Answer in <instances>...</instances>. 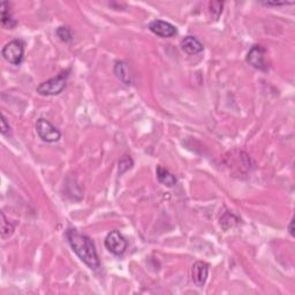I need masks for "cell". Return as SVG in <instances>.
<instances>
[{"label": "cell", "instance_id": "cell-1", "mask_svg": "<svg viewBox=\"0 0 295 295\" xmlns=\"http://www.w3.org/2000/svg\"><path fill=\"white\" fill-rule=\"evenodd\" d=\"M66 237L74 253L88 268L91 270L101 268V261H99L97 250H96L95 244L90 237L74 229L67 230Z\"/></svg>", "mask_w": 295, "mask_h": 295}, {"label": "cell", "instance_id": "cell-2", "mask_svg": "<svg viewBox=\"0 0 295 295\" xmlns=\"http://www.w3.org/2000/svg\"><path fill=\"white\" fill-rule=\"evenodd\" d=\"M70 69H66L58 74L56 77H52L45 82L41 83L37 87V92L42 96H56L62 92L63 89L66 88L67 80L69 77Z\"/></svg>", "mask_w": 295, "mask_h": 295}, {"label": "cell", "instance_id": "cell-3", "mask_svg": "<svg viewBox=\"0 0 295 295\" xmlns=\"http://www.w3.org/2000/svg\"><path fill=\"white\" fill-rule=\"evenodd\" d=\"M1 55L12 65H20L24 57V43L21 40L10 41L3 46Z\"/></svg>", "mask_w": 295, "mask_h": 295}, {"label": "cell", "instance_id": "cell-4", "mask_svg": "<svg viewBox=\"0 0 295 295\" xmlns=\"http://www.w3.org/2000/svg\"><path fill=\"white\" fill-rule=\"evenodd\" d=\"M36 131L40 138L46 143H55L61 138V133L56 126H53L49 120L40 118L36 122Z\"/></svg>", "mask_w": 295, "mask_h": 295}, {"label": "cell", "instance_id": "cell-5", "mask_svg": "<svg viewBox=\"0 0 295 295\" xmlns=\"http://www.w3.org/2000/svg\"><path fill=\"white\" fill-rule=\"evenodd\" d=\"M128 242L126 237L119 231H111L105 237V247L110 253L116 256H121L125 254Z\"/></svg>", "mask_w": 295, "mask_h": 295}, {"label": "cell", "instance_id": "cell-6", "mask_svg": "<svg viewBox=\"0 0 295 295\" xmlns=\"http://www.w3.org/2000/svg\"><path fill=\"white\" fill-rule=\"evenodd\" d=\"M247 62L254 68L266 72L268 63L265 61V49L262 45H254L247 55Z\"/></svg>", "mask_w": 295, "mask_h": 295}, {"label": "cell", "instance_id": "cell-7", "mask_svg": "<svg viewBox=\"0 0 295 295\" xmlns=\"http://www.w3.org/2000/svg\"><path fill=\"white\" fill-rule=\"evenodd\" d=\"M149 29L162 38H171L177 35V28L170 22L163 20H154L149 23Z\"/></svg>", "mask_w": 295, "mask_h": 295}, {"label": "cell", "instance_id": "cell-8", "mask_svg": "<svg viewBox=\"0 0 295 295\" xmlns=\"http://www.w3.org/2000/svg\"><path fill=\"white\" fill-rule=\"evenodd\" d=\"M209 276V264L205 262L198 261L193 265L191 270V278L197 287H203L208 280Z\"/></svg>", "mask_w": 295, "mask_h": 295}, {"label": "cell", "instance_id": "cell-9", "mask_svg": "<svg viewBox=\"0 0 295 295\" xmlns=\"http://www.w3.org/2000/svg\"><path fill=\"white\" fill-rule=\"evenodd\" d=\"M181 49L183 50L187 55L194 56L198 55V53L203 52L204 46L202 43L194 36H187L181 41Z\"/></svg>", "mask_w": 295, "mask_h": 295}, {"label": "cell", "instance_id": "cell-10", "mask_svg": "<svg viewBox=\"0 0 295 295\" xmlns=\"http://www.w3.org/2000/svg\"><path fill=\"white\" fill-rule=\"evenodd\" d=\"M1 23L2 27L6 29H13L16 27V20L14 19L12 10H10L9 2L2 1L1 2Z\"/></svg>", "mask_w": 295, "mask_h": 295}, {"label": "cell", "instance_id": "cell-11", "mask_svg": "<svg viewBox=\"0 0 295 295\" xmlns=\"http://www.w3.org/2000/svg\"><path fill=\"white\" fill-rule=\"evenodd\" d=\"M156 174H157V179L162 184H164L166 187H174L177 184V177L170 172L169 170L163 168L162 165L157 166L156 170Z\"/></svg>", "mask_w": 295, "mask_h": 295}, {"label": "cell", "instance_id": "cell-12", "mask_svg": "<svg viewBox=\"0 0 295 295\" xmlns=\"http://www.w3.org/2000/svg\"><path fill=\"white\" fill-rule=\"evenodd\" d=\"M115 72L117 76L119 77L120 80L122 81L123 83L129 85L131 84V74H130V68L128 66V63L125 61H118L116 63Z\"/></svg>", "mask_w": 295, "mask_h": 295}, {"label": "cell", "instance_id": "cell-13", "mask_svg": "<svg viewBox=\"0 0 295 295\" xmlns=\"http://www.w3.org/2000/svg\"><path fill=\"white\" fill-rule=\"evenodd\" d=\"M13 233H14L13 224L8 222L6 218L5 213L1 212V237L3 240H6L7 237H9Z\"/></svg>", "mask_w": 295, "mask_h": 295}, {"label": "cell", "instance_id": "cell-14", "mask_svg": "<svg viewBox=\"0 0 295 295\" xmlns=\"http://www.w3.org/2000/svg\"><path fill=\"white\" fill-rule=\"evenodd\" d=\"M57 36L59 37V40L61 42L68 43L73 40V31L69 27L61 26L57 29Z\"/></svg>", "mask_w": 295, "mask_h": 295}, {"label": "cell", "instance_id": "cell-15", "mask_svg": "<svg viewBox=\"0 0 295 295\" xmlns=\"http://www.w3.org/2000/svg\"><path fill=\"white\" fill-rule=\"evenodd\" d=\"M223 7H224L223 1H211L209 3V9H210L211 15L215 17L216 20H218L220 14L223 13Z\"/></svg>", "mask_w": 295, "mask_h": 295}, {"label": "cell", "instance_id": "cell-16", "mask_svg": "<svg viewBox=\"0 0 295 295\" xmlns=\"http://www.w3.org/2000/svg\"><path fill=\"white\" fill-rule=\"evenodd\" d=\"M131 166H133V161L129 156H125L121 161L119 162V174H122L123 172H126L127 170H129Z\"/></svg>", "mask_w": 295, "mask_h": 295}, {"label": "cell", "instance_id": "cell-17", "mask_svg": "<svg viewBox=\"0 0 295 295\" xmlns=\"http://www.w3.org/2000/svg\"><path fill=\"white\" fill-rule=\"evenodd\" d=\"M1 134L3 136H12V128L9 123L7 122V119L5 116H1Z\"/></svg>", "mask_w": 295, "mask_h": 295}, {"label": "cell", "instance_id": "cell-18", "mask_svg": "<svg viewBox=\"0 0 295 295\" xmlns=\"http://www.w3.org/2000/svg\"><path fill=\"white\" fill-rule=\"evenodd\" d=\"M263 5H265V6H283V5H290V3H292V2H286V1H283V2H278V1H273V2H271V1H268V2H262Z\"/></svg>", "mask_w": 295, "mask_h": 295}, {"label": "cell", "instance_id": "cell-19", "mask_svg": "<svg viewBox=\"0 0 295 295\" xmlns=\"http://www.w3.org/2000/svg\"><path fill=\"white\" fill-rule=\"evenodd\" d=\"M293 224H294V219L292 218V220H291L290 225H289V232L292 236H294V232H293Z\"/></svg>", "mask_w": 295, "mask_h": 295}]
</instances>
